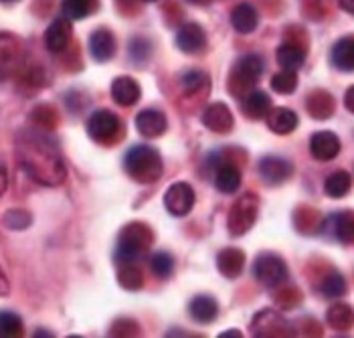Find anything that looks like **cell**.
I'll use <instances>...</instances> for the list:
<instances>
[{"instance_id": "cell-1", "label": "cell", "mask_w": 354, "mask_h": 338, "mask_svg": "<svg viewBox=\"0 0 354 338\" xmlns=\"http://www.w3.org/2000/svg\"><path fill=\"white\" fill-rule=\"evenodd\" d=\"M21 160L28 174L41 185H59L65 180V165L51 144L39 138L21 142Z\"/></svg>"}, {"instance_id": "cell-2", "label": "cell", "mask_w": 354, "mask_h": 338, "mask_svg": "<svg viewBox=\"0 0 354 338\" xmlns=\"http://www.w3.org/2000/svg\"><path fill=\"white\" fill-rule=\"evenodd\" d=\"M124 169L136 182L150 185V182H156L162 174V158L156 148L138 144L128 150L124 158Z\"/></svg>"}, {"instance_id": "cell-3", "label": "cell", "mask_w": 354, "mask_h": 338, "mask_svg": "<svg viewBox=\"0 0 354 338\" xmlns=\"http://www.w3.org/2000/svg\"><path fill=\"white\" fill-rule=\"evenodd\" d=\"M152 245V231L144 223H130L122 229L113 259L118 263H138Z\"/></svg>"}, {"instance_id": "cell-4", "label": "cell", "mask_w": 354, "mask_h": 338, "mask_svg": "<svg viewBox=\"0 0 354 338\" xmlns=\"http://www.w3.org/2000/svg\"><path fill=\"white\" fill-rule=\"evenodd\" d=\"M122 122L109 110H95L87 120V134L97 144H113L120 136Z\"/></svg>"}, {"instance_id": "cell-5", "label": "cell", "mask_w": 354, "mask_h": 338, "mask_svg": "<svg viewBox=\"0 0 354 338\" xmlns=\"http://www.w3.org/2000/svg\"><path fill=\"white\" fill-rule=\"evenodd\" d=\"M263 75V61L259 55H245L241 57L233 71H231V87L235 89L233 93H241V91H251L255 84L261 79Z\"/></svg>"}, {"instance_id": "cell-6", "label": "cell", "mask_w": 354, "mask_h": 338, "mask_svg": "<svg viewBox=\"0 0 354 338\" xmlns=\"http://www.w3.org/2000/svg\"><path fill=\"white\" fill-rule=\"evenodd\" d=\"M257 203H259L257 197L243 195V197L231 207L229 219H227V227H229V233L233 237L245 235L247 231L255 225V221H257Z\"/></svg>"}, {"instance_id": "cell-7", "label": "cell", "mask_w": 354, "mask_h": 338, "mask_svg": "<svg viewBox=\"0 0 354 338\" xmlns=\"http://www.w3.org/2000/svg\"><path fill=\"white\" fill-rule=\"evenodd\" d=\"M253 276L268 288H277L288 280V265L275 254H261L253 263Z\"/></svg>"}, {"instance_id": "cell-8", "label": "cell", "mask_w": 354, "mask_h": 338, "mask_svg": "<svg viewBox=\"0 0 354 338\" xmlns=\"http://www.w3.org/2000/svg\"><path fill=\"white\" fill-rule=\"evenodd\" d=\"M194 200H196V197H194V191L189 182H174L164 193V207L174 217L189 215L194 207Z\"/></svg>"}, {"instance_id": "cell-9", "label": "cell", "mask_w": 354, "mask_h": 338, "mask_svg": "<svg viewBox=\"0 0 354 338\" xmlns=\"http://www.w3.org/2000/svg\"><path fill=\"white\" fill-rule=\"evenodd\" d=\"M259 176L263 178V182L266 185H281V182H286L290 176H292V165L288 162V160H283V158H279V156H266V158H261L259 160Z\"/></svg>"}, {"instance_id": "cell-10", "label": "cell", "mask_w": 354, "mask_h": 338, "mask_svg": "<svg viewBox=\"0 0 354 338\" xmlns=\"http://www.w3.org/2000/svg\"><path fill=\"white\" fill-rule=\"evenodd\" d=\"M310 152L316 160H322L328 162L332 158L338 156L340 152V140L334 132L330 130H322V132H316L312 138H310Z\"/></svg>"}, {"instance_id": "cell-11", "label": "cell", "mask_w": 354, "mask_h": 338, "mask_svg": "<svg viewBox=\"0 0 354 338\" xmlns=\"http://www.w3.org/2000/svg\"><path fill=\"white\" fill-rule=\"evenodd\" d=\"M207 45V35L203 27H198L196 23H189V25H183L176 32V47L183 51V53H189L194 55L198 51H203Z\"/></svg>"}, {"instance_id": "cell-12", "label": "cell", "mask_w": 354, "mask_h": 338, "mask_svg": "<svg viewBox=\"0 0 354 338\" xmlns=\"http://www.w3.org/2000/svg\"><path fill=\"white\" fill-rule=\"evenodd\" d=\"M168 120L160 110H142L136 115V130L144 138H158L166 132Z\"/></svg>"}, {"instance_id": "cell-13", "label": "cell", "mask_w": 354, "mask_h": 338, "mask_svg": "<svg viewBox=\"0 0 354 338\" xmlns=\"http://www.w3.org/2000/svg\"><path fill=\"white\" fill-rule=\"evenodd\" d=\"M203 124L211 132H215V134H227L233 128V113H231V110L225 104H221V102L211 104L203 112Z\"/></svg>"}, {"instance_id": "cell-14", "label": "cell", "mask_w": 354, "mask_h": 338, "mask_svg": "<svg viewBox=\"0 0 354 338\" xmlns=\"http://www.w3.org/2000/svg\"><path fill=\"white\" fill-rule=\"evenodd\" d=\"M69 41H71V23H69V19L65 17V19L53 21L51 27L47 28V32H45V47H47V51L61 53V51L67 49Z\"/></svg>"}, {"instance_id": "cell-15", "label": "cell", "mask_w": 354, "mask_h": 338, "mask_svg": "<svg viewBox=\"0 0 354 338\" xmlns=\"http://www.w3.org/2000/svg\"><path fill=\"white\" fill-rule=\"evenodd\" d=\"M255 337H283L288 332V322L275 312H259L253 322Z\"/></svg>"}, {"instance_id": "cell-16", "label": "cell", "mask_w": 354, "mask_h": 338, "mask_svg": "<svg viewBox=\"0 0 354 338\" xmlns=\"http://www.w3.org/2000/svg\"><path fill=\"white\" fill-rule=\"evenodd\" d=\"M89 53L95 61L104 63L115 55V37L108 28H97L89 37Z\"/></svg>"}, {"instance_id": "cell-17", "label": "cell", "mask_w": 354, "mask_h": 338, "mask_svg": "<svg viewBox=\"0 0 354 338\" xmlns=\"http://www.w3.org/2000/svg\"><path fill=\"white\" fill-rule=\"evenodd\" d=\"M140 85L132 79V77H118V79H113V84H111V97H113V102L118 104V106H124V108H130V106H134L138 104V100H140Z\"/></svg>"}, {"instance_id": "cell-18", "label": "cell", "mask_w": 354, "mask_h": 338, "mask_svg": "<svg viewBox=\"0 0 354 338\" xmlns=\"http://www.w3.org/2000/svg\"><path fill=\"white\" fill-rule=\"evenodd\" d=\"M191 318L198 324H211L215 322V318L218 316V304L213 296H207V294H201V296H194L191 300Z\"/></svg>"}, {"instance_id": "cell-19", "label": "cell", "mask_w": 354, "mask_h": 338, "mask_svg": "<svg viewBox=\"0 0 354 338\" xmlns=\"http://www.w3.org/2000/svg\"><path fill=\"white\" fill-rule=\"evenodd\" d=\"M243 263H245V254L241 250H235V247H227L223 250L217 257L218 272L229 278V280H235L241 276L243 272Z\"/></svg>"}, {"instance_id": "cell-20", "label": "cell", "mask_w": 354, "mask_h": 338, "mask_svg": "<svg viewBox=\"0 0 354 338\" xmlns=\"http://www.w3.org/2000/svg\"><path fill=\"white\" fill-rule=\"evenodd\" d=\"M272 100L266 91L261 89H251L243 100V112L251 120H263L272 112Z\"/></svg>"}, {"instance_id": "cell-21", "label": "cell", "mask_w": 354, "mask_h": 338, "mask_svg": "<svg viewBox=\"0 0 354 338\" xmlns=\"http://www.w3.org/2000/svg\"><path fill=\"white\" fill-rule=\"evenodd\" d=\"M298 113L290 108H273L270 115H268V126L270 130L279 134V136H286V134H292L296 128H298Z\"/></svg>"}, {"instance_id": "cell-22", "label": "cell", "mask_w": 354, "mask_h": 338, "mask_svg": "<svg viewBox=\"0 0 354 338\" xmlns=\"http://www.w3.org/2000/svg\"><path fill=\"white\" fill-rule=\"evenodd\" d=\"M332 65L340 71H354V37H344L334 43L330 51Z\"/></svg>"}, {"instance_id": "cell-23", "label": "cell", "mask_w": 354, "mask_h": 338, "mask_svg": "<svg viewBox=\"0 0 354 338\" xmlns=\"http://www.w3.org/2000/svg\"><path fill=\"white\" fill-rule=\"evenodd\" d=\"M231 25L237 32H243V35L253 32L259 25V15H257L255 6H251L249 2L235 6L233 12H231Z\"/></svg>"}, {"instance_id": "cell-24", "label": "cell", "mask_w": 354, "mask_h": 338, "mask_svg": "<svg viewBox=\"0 0 354 338\" xmlns=\"http://www.w3.org/2000/svg\"><path fill=\"white\" fill-rule=\"evenodd\" d=\"M215 187L217 191L225 195H233L237 193V189L241 187V172L233 165H221L215 172Z\"/></svg>"}, {"instance_id": "cell-25", "label": "cell", "mask_w": 354, "mask_h": 338, "mask_svg": "<svg viewBox=\"0 0 354 338\" xmlns=\"http://www.w3.org/2000/svg\"><path fill=\"white\" fill-rule=\"evenodd\" d=\"M275 59H277V65L281 69H288V71H296L300 69L306 61V55L301 51L298 45L294 43H283L277 47V53H275Z\"/></svg>"}, {"instance_id": "cell-26", "label": "cell", "mask_w": 354, "mask_h": 338, "mask_svg": "<svg viewBox=\"0 0 354 338\" xmlns=\"http://www.w3.org/2000/svg\"><path fill=\"white\" fill-rule=\"evenodd\" d=\"M353 187V178L346 170H334L324 182V193L330 198H342L348 195Z\"/></svg>"}, {"instance_id": "cell-27", "label": "cell", "mask_w": 354, "mask_h": 338, "mask_svg": "<svg viewBox=\"0 0 354 338\" xmlns=\"http://www.w3.org/2000/svg\"><path fill=\"white\" fill-rule=\"evenodd\" d=\"M326 320L334 330H348L354 324V312L348 304L336 302L334 306L328 308Z\"/></svg>"}, {"instance_id": "cell-28", "label": "cell", "mask_w": 354, "mask_h": 338, "mask_svg": "<svg viewBox=\"0 0 354 338\" xmlns=\"http://www.w3.org/2000/svg\"><path fill=\"white\" fill-rule=\"evenodd\" d=\"M332 233L342 243H354V213H338L332 219Z\"/></svg>"}, {"instance_id": "cell-29", "label": "cell", "mask_w": 354, "mask_h": 338, "mask_svg": "<svg viewBox=\"0 0 354 338\" xmlns=\"http://www.w3.org/2000/svg\"><path fill=\"white\" fill-rule=\"evenodd\" d=\"M95 8H97V0H63L61 2L63 17H67L69 21H82L87 15L95 12Z\"/></svg>"}, {"instance_id": "cell-30", "label": "cell", "mask_w": 354, "mask_h": 338, "mask_svg": "<svg viewBox=\"0 0 354 338\" xmlns=\"http://www.w3.org/2000/svg\"><path fill=\"white\" fill-rule=\"evenodd\" d=\"M308 112L312 113L316 120H326L334 112V100L328 95L326 91H314L308 97Z\"/></svg>"}, {"instance_id": "cell-31", "label": "cell", "mask_w": 354, "mask_h": 338, "mask_svg": "<svg viewBox=\"0 0 354 338\" xmlns=\"http://www.w3.org/2000/svg\"><path fill=\"white\" fill-rule=\"evenodd\" d=\"M118 282H120L122 288H126V290H130V292H136V290L142 288V283H144L142 270L138 267L136 263H120Z\"/></svg>"}, {"instance_id": "cell-32", "label": "cell", "mask_w": 354, "mask_h": 338, "mask_svg": "<svg viewBox=\"0 0 354 338\" xmlns=\"http://www.w3.org/2000/svg\"><path fill=\"white\" fill-rule=\"evenodd\" d=\"M320 292L330 300H338V298H342L346 294V280L342 278V274L332 272L320 283Z\"/></svg>"}, {"instance_id": "cell-33", "label": "cell", "mask_w": 354, "mask_h": 338, "mask_svg": "<svg viewBox=\"0 0 354 338\" xmlns=\"http://www.w3.org/2000/svg\"><path fill=\"white\" fill-rule=\"evenodd\" d=\"M296 87H298V75H296V71L283 69V71L275 73L272 77V89L275 93H279V95H290V93L296 91Z\"/></svg>"}, {"instance_id": "cell-34", "label": "cell", "mask_w": 354, "mask_h": 338, "mask_svg": "<svg viewBox=\"0 0 354 338\" xmlns=\"http://www.w3.org/2000/svg\"><path fill=\"white\" fill-rule=\"evenodd\" d=\"M150 270L160 280L170 278L172 272H174V259H172V255L166 254V252H156V254L152 255V259H150Z\"/></svg>"}, {"instance_id": "cell-35", "label": "cell", "mask_w": 354, "mask_h": 338, "mask_svg": "<svg viewBox=\"0 0 354 338\" xmlns=\"http://www.w3.org/2000/svg\"><path fill=\"white\" fill-rule=\"evenodd\" d=\"M0 328H2V337H21L23 335V322L17 314L12 312H2L0 318Z\"/></svg>"}, {"instance_id": "cell-36", "label": "cell", "mask_w": 354, "mask_h": 338, "mask_svg": "<svg viewBox=\"0 0 354 338\" xmlns=\"http://www.w3.org/2000/svg\"><path fill=\"white\" fill-rule=\"evenodd\" d=\"M207 84H209V77H207L203 71H198V69L187 71V73L183 75V89H185L187 93H196V91H201Z\"/></svg>"}, {"instance_id": "cell-37", "label": "cell", "mask_w": 354, "mask_h": 338, "mask_svg": "<svg viewBox=\"0 0 354 338\" xmlns=\"http://www.w3.org/2000/svg\"><path fill=\"white\" fill-rule=\"evenodd\" d=\"M130 55L134 59V63H146L148 61V57H150V45H148V41H144V39H134L132 41V45H130Z\"/></svg>"}, {"instance_id": "cell-38", "label": "cell", "mask_w": 354, "mask_h": 338, "mask_svg": "<svg viewBox=\"0 0 354 338\" xmlns=\"http://www.w3.org/2000/svg\"><path fill=\"white\" fill-rule=\"evenodd\" d=\"M138 335H140L138 326L130 320H120L111 328V337H138Z\"/></svg>"}, {"instance_id": "cell-39", "label": "cell", "mask_w": 354, "mask_h": 338, "mask_svg": "<svg viewBox=\"0 0 354 338\" xmlns=\"http://www.w3.org/2000/svg\"><path fill=\"white\" fill-rule=\"evenodd\" d=\"M4 223L10 229H25L30 223V217H28L25 211H10L6 217H4Z\"/></svg>"}, {"instance_id": "cell-40", "label": "cell", "mask_w": 354, "mask_h": 338, "mask_svg": "<svg viewBox=\"0 0 354 338\" xmlns=\"http://www.w3.org/2000/svg\"><path fill=\"white\" fill-rule=\"evenodd\" d=\"M344 106H346L348 112L354 113V85L353 87H348V91H346V95H344Z\"/></svg>"}, {"instance_id": "cell-41", "label": "cell", "mask_w": 354, "mask_h": 338, "mask_svg": "<svg viewBox=\"0 0 354 338\" xmlns=\"http://www.w3.org/2000/svg\"><path fill=\"white\" fill-rule=\"evenodd\" d=\"M338 4H340L346 12L354 15V0H338Z\"/></svg>"}, {"instance_id": "cell-42", "label": "cell", "mask_w": 354, "mask_h": 338, "mask_svg": "<svg viewBox=\"0 0 354 338\" xmlns=\"http://www.w3.org/2000/svg\"><path fill=\"white\" fill-rule=\"evenodd\" d=\"M218 338H241V332L239 330H227V332L218 335Z\"/></svg>"}, {"instance_id": "cell-43", "label": "cell", "mask_w": 354, "mask_h": 338, "mask_svg": "<svg viewBox=\"0 0 354 338\" xmlns=\"http://www.w3.org/2000/svg\"><path fill=\"white\" fill-rule=\"evenodd\" d=\"M2 191H6V169L2 167Z\"/></svg>"}, {"instance_id": "cell-44", "label": "cell", "mask_w": 354, "mask_h": 338, "mask_svg": "<svg viewBox=\"0 0 354 338\" xmlns=\"http://www.w3.org/2000/svg\"><path fill=\"white\" fill-rule=\"evenodd\" d=\"M6 285H8V283H6V278L2 276V294H6Z\"/></svg>"}, {"instance_id": "cell-45", "label": "cell", "mask_w": 354, "mask_h": 338, "mask_svg": "<svg viewBox=\"0 0 354 338\" xmlns=\"http://www.w3.org/2000/svg\"><path fill=\"white\" fill-rule=\"evenodd\" d=\"M189 2H192V4H207L209 0H189Z\"/></svg>"}, {"instance_id": "cell-46", "label": "cell", "mask_w": 354, "mask_h": 338, "mask_svg": "<svg viewBox=\"0 0 354 338\" xmlns=\"http://www.w3.org/2000/svg\"><path fill=\"white\" fill-rule=\"evenodd\" d=\"M4 2H17V0H4Z\"/></svg>"}, {"instance_id": "cell-47", "label": "cell", "mask_w": 354, "mask_h": 338, "mask_svg": "<svg viewBox=\"0 0 354 338\" xmlns=\"http://www.w3.org/2000/svg\"><path fill=\"white\" fill-rule=\"evenodd\" d=\"M144 2H156V0H144Z\"/></svg>"}]
</instances>
